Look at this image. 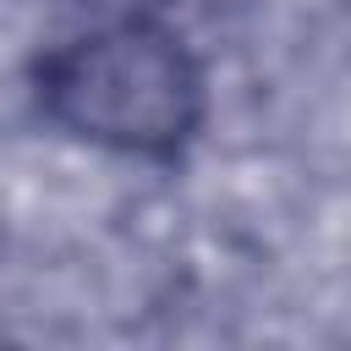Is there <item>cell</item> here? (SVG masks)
Segmentation results:
<instances>
[{"mask_svg":"<svg viewBox=\"0 0 351 351\" xmlns=\"http://www.w3.org/2000/svg\"><path fill=\"white\" fill-rule=\"evenodd\" d=\"M38 110L77 143L170 165L208 115L197 55L159 16H104L33 60Z\"/></svg>","mask_w":351,"mask_h":351,"instance_id":"1","label":"cell"}]
</instances>
